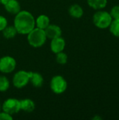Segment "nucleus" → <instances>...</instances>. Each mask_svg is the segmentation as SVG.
<instances>
[{
    "label": "nucleus",
    "mask_w": 119,
    "mask_h": 120,
    "mask_svg": "<svg viewBox=\"0 0 119 120\" xmlns=\"http://www.w3.org/2000/svg\"><path fill=\"white\" fill-rule=\"evenodd\" d=\"M35 19L33 15L27 11H20L14 19V27L17 32L21 34H27L35 27Z\"/></svg>",
    "instance_id": "1"
},
{
    "label": "nucleus",
    "mask_w": 119,
    "mask_h": 120,
    "mask_svg": "<svg viewBox=\"0 0 119 120\" xmlns=\"http://www.w3.org/2000/svg\"><path fill=\"white\" fill-rule=\"evenodd\" d=\"M20 110H23L26 112H32L35 109V104L33 101L29 98L20 101Z\"/></svg>",
    "instance_id": "12"
},
{
    "label": "nucleus",
    "mask_w": 119,
    "mask_h": 120,
    "mask_svg": "<svg viewBox=\"0 0 119 120\" xmlns=\"http://www.w3.org/2000/svg\"><path fill=\"white\" fill-rule=\"evenodd\" d=\"M13 120L12 115L5 112H0V120Z\"/></svg>",
    "instance_id": "22"
},
{
    "label": "nucleus",
    "mask_w": 119,
    "mask_h": 120,
    "mask_svg": "<svg viewBox=\"0 0 119 120\" xmlns=\"http://www.w3.org/2000/svg\"><path fill=\"white\" fill-rule=\"evenodd\" d=\"M30 72L20 70L17 72L13 77V84L15 88L22 89L25 87L29 82Z\"/></svg>",
    "instance_id": "5"
},
{
    "label": "nucleus",
    "mask_w": 119,
    "mask_h": 120,
    "mask_svg": "<svg viewBox=\"0 0 119 120\" xmlns=\"http://www.w3.org/2000/svg\"><path fill=\"white\" fill-rule=\"evenodd\" d=\"M2 32L4 37L6 39H12L15 37L18 33L14 26H6Z\"/></svg>",
    "instance_id": "16"
},
{
    "label": "nucleus",
    "mask_w": 119,
    "mask_h": 120,
    "mask_svg": "<svg viewBox=\"0 0 119 120\" xmlns=\"http://www.w3.org/2000/svg\"><path fill=\"white\" fill-rule=\"evenodd\" d=\"M46 35L47 38L53 39L62 35V30L61 28L56 25H49L45 30Z\"/></svg>",
    "instance_id": "8"
},
{
    "label": "nucleus",
    "mask_w": 119,
    "mask_h": 120,
    "mask_svg": "<svg viewBox=\"0 0 119 120\" xmlns=\"http://www.w3.org/2000/svg\"><path fill=\"white\" fill-rule=\"evenodd\" d=\"M93 120H102V117H100V116L97 115V116L94 117L93 118Z\"/></svg>",
    "instance_id": "23"
},
{
    "label": "nucleus",
    "mask_w": 119,
    "mask_h": 120,
    "mask_svg": "<svg viewBox=\"0 0 119 120\" xmlns=\"http://www.w3.org/2000/svg\"><path fill=\"white\" fill-rule=\"evenodd\" d=\"M8 22L5 17L0 15V31H3L7 26Z\"/></svg>",
    "instance_id": "21"
},
{
    "label": "nucleus",
    "mask_w": 119,
    "mask_h": 120,
    "mask_svg": "<svg viewBox=\"0 0 119 120\" xmlns=\"http://www.w3.org/2000/svg\"><path fill=\"white\" fill-rule=\"evenodd\" d=\"M47 37L44 30L34 27L31 32L27 34V41L30 46L34 48H39L42 46L46 41Z\"/></svg>",
    "instance_id": "2"
},
{
    "label": "nucleus",
    "mask_w": 119,
    "mask_h": 120,
    "mask_svg": "<svg viewBox=\"0 0 119 120\" xmlns=\"http://www.w3.org/2000/svg\"><path fill=\"white\" fill-rule=\"evenodd\" d=\"M65 47V41L61 37L53 39L50 43V49L54 53L63 51Z\"/></svg>",
    "instance_id": "9"
},
{
    "label": "nucleus",
    "mask_w": 119,
    "mask_h": 120,
    "mask_svg": "<svg viewBox=\"0 0 119 120\" xmlns=\"http://www.w3.org/2000/svg\"><path fill=\"white\" fill-rule=\"evenodd\" d=\"M110 15L112 17L113 19L119 20V5L114 6L110 12Z\"/></svg>",
    "instance_id": "20"
},
{
    "label": "nucleus",
    "mask_w": 119,
    "mask_h": 120,
    "mask_svg": "<svg viewBox=\"0 0 119 120\" xmlns=\"http://www.w3.org/2000/svg\"><path fill=\"white\" fill-rule=\"evenodd\" d=\"M10 86V82L5 76H0V91L4 92L8 89Z\"/></svg>",
    "instance_id": "18"
},
{
    "label": "nucleus",
    "mask_w": 119,
    "mask_h": 120,
    "mask_svg": "<svg viewBox=\"0 0 119 120\" xmlns=\"http://www.w3.org/2000/svg\"><path fill=\"white\" fill-rule=\"evenodd\" d=\"M67 88V82L60 75L54 76L50 81V89L56 94H63Z\"/></svg>",
    "instance_id": "4"
},
{
    "label": "nucleus",
    "mask_w": 119,
    "mask_h": 120,
    "mask_svg": "<svg viewBox=\"0 0 119 120\" xmlns=\"http://www.w3.org/2000/svg\"><path fill=\"white\" fill-rule=\"evenodd\" d=\"M35 25H36V27L45 30L50 25V19L46 15H40L35 20Z\"/></svg>",
    "instance_id": "13"
},
{
    "label": "nucleus",
    "mask_w": 119,
    "mask_h": 120,
    "mask_svg": "<svg viewBox=\"0 0 119 120\" xmlns=\"http://www.w3.org/2000/svg\"><path fill=\"white\" fill-rule=\"evenodd\" d=\"M2 110L11 115L16 114L20 110V102L16 98H8L4 102Z\"/></svg>",
    "instance_id": "6"
},
{
    "label": "nucleus",
    "mask_w": 119,
    "mask_h": 120,
    "mask_svg": "<svg viewBox=\"0 0 119 120\" xmlns=\"http://www.w3.org/2000/svg\"><path fill=\"white\" fill-rule=\"evenodd\" d=\"M93 22L100 29H105L109 27L113 18L110 13L105 11H99L93 15Z\"/></svg>",
    "instance_id": "3"
},
{
    "label": "nucleus",
    "mask_w": 119,
    "mask_h": 120,
    "mask_svg": "<svg viewBox=\"0 0 119 120\" xmlns=\"http://www.w3.org/2000/svg\"><path fill=\"white\" fill-rule=\"evenodd\" d=\"M89 6L95 10L102 9L107 4V0H87Z\"/></svg>",
    "instance_id": "15"
},
{
    "label": "nucleus",
    "mask_w": 119,
    "mask_h": 120,
    "mask_svg": "<svg viewBox=\"0 0 119 120\" xmlns=\"http://www.w3.org/2000/svg\"><path fill=\"white\" fill-rule=\"evenodd\" d=\"M109 27L110 32L114 36L119 37V20L113 19Z\"/></svg>",
    "instance_id": "17"
},
{
    "label": "nucleus",
    "mask_w": 119,
    "mask_h": 120,
    "mask_svg": "<svg viewBox=\"0 0 119 120\" xmlns=\"http://www.w3.org/2000/svg\"><path fill=\"white\" fill-rule=\"evenodd\" d=\"M0 111H1V105H0Z\"/></svg>",
    "instance_id": "25"
},
{
    "label": "nucleus",
    "mask_w": 119,
    "mask_h": 120,
    "mask_svg": "<svg viewBox=\"0 0 119 120\" xmlns=\"http://www.w3.org/2000/svg\"><path fill=\"white\" fill-rule=\"evenodd\" d=\"M4 6L6 11L11 14L16 15L20 11V5L17 0H6Z\"/></svg>",
    "instance_id": "10"
},
{
    "label": "nucleus",
    "mask_w": 119,
    "mask_h": 120,
    "mask_svg": "<svg viewBox=\"0 0 119 120\" xmlns=\"http://www.w3.org/2000/svg\"><path fill=\"white\" fill-rule=\"evenodd\" d=\"M29 82L32 83L33 86L36 88H39L42 86L43 84V78L41 76V75L38 72H30Z\"/></svg>",
    "instance_id": "11"
},
{
    "label": "nucleus",
    "mask_w": 119,
    "mask_h": 120,
    "mask_svg": "<svg viewBox=\"0 0 119 120\" xmlns=\"http://www.w3.org/2000/svg\"><path fill=\"white\" fill-rule=\"evenodd\" d=\"M16 67L15 60L9 56H6L0 58V72L2 73H11Z\"/></svg>",
    "instance_id": "7"
},
{
    "label": "nucleus",
    "mask_w": 119,
    "mask_h": 120,
    "mask_svg": "<svg viewBox=\"0 0 119 120\" xmlns=\"http://www.w3.org/2000/svg\"><path fill=\"white\" fill-rule=\"evenodd\" d=\"M6 0H0V4H2L4 5V4L6 2Z\"/></svg>",
    "instance_id": "24"
},
{
    "label": "nucleus",
    "mask_w": 119,
    "mask_h": 120,
    "mask_svg": "<svg viewBox=\"0 0 119 120\" xmlns=\"http://www.w3.org/2000/svg\"><path fill=\"white\" fill-rule=\"evenodd\" d=\"M67 55L65 53H63V51H61L60 53H56V61L60 64V65H65L67 62Z\"/></svg>",
    "instance_id": "19"
},
{
    "label": "nucleus",
    "mask_w": 119,
    "mask_h": 120,
    "mask_svg": "<svg viewBox=\"0 0 119 120\" xmlns=\"http://www.w3.org/2000/svg\"><path fill=\"white\" fill-rule=\"evenodd\" d=\"M69 15L75 18H80L83 15V10L82 7L78 4H73L69 8Z\"/></svg>",
    "instance_id": "14"
}]
</instances>
